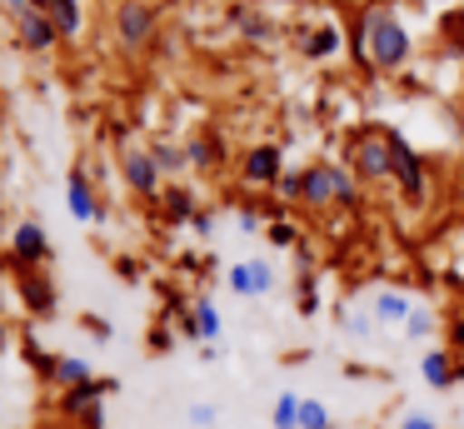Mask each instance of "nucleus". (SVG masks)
<instances>
[{"label": "nucleus", "instance_id": "6e6552de", "mask_svg": "<svg viewBox=\"0 0 464 429\" xmlns=\"http://www.w3.org/2000/svg\"><path fill=\"white\" fill-rule=\"evenodd\" d=\"M15 249H21V259H41L45 255V235L35 225H21L15 229Z\"/></svg>", "mask_w": 464, "mask_h": 429}, {"label": "nucleus", "instance_id": "f03ea898", "mask_svg": "<svg viewBox=\"0 0 464 429\" xmlns=\"http://www.w3.org/2000/svg\"><path fill=\"white\" fill-rule=\"evenodd\" d=\"M384 145H390V170L400 175V185L410 190V195H420V160L410 155V145H404V135H384Z\"/></svg>", "mask_w": 464, "mask_h": 429}, {"label": "nucleus", "instance_id": "2eb2a0df", "mask_svg": "<svg viewBox=\"0 0 464 429\" xmlns=\"http://www.w3.org/2000/svg\"><path fill=\"white\" fill-rule=\"evenodd\" d=\"M195 335H200V339L220 335V315H215V305H195Z\"/></svg>", "mask_w": 464, "mask_h": 429}, {"label": "nucleus", "instance_id": "393cba45", "mask_svg": "<svg viewBox=\"0 0 464 429\" xmlns=\"http://www.w3.org/2000/svg\"><path fill=\"white\" fill-rule=\"evenodd\" d=\"M450 35H454V45H464V10H459V15H450Z\"/></svg>", "mask_w": 464, "mask_h": 429}, {"label": "nucleus", "instance_id": "5701e85b", "mask_svg": "<svg viewBox=\"0 0 464 429\" xmlns=\"http://www.w3.org/2000/svg\"><path fill=\"white\" fill-rule=\"evenodd\" d=\"M175 160H180V155H175V150H170V145H155V165H160V170H170V165H175Z\"/></svg>", "mask_w": 464, "mask_h": 429}, {"label": "nucleus", "instance_id": "0eeeda50", "mask_svg": "<svg viewBox=\"0 0 464 429\" xmlns=\"http://www.w3.org/2000/svg\"><path fill=\"white\" fill-rule=\"evenodd\" d=\"M81 409H101V385H91V379H85V385H75L71 395H65V414H81Z\"/></svg>", "mask_w": 464, "mask_h": 429}, {"label": "nucleus", "instance_id": "b1692460", "mask_svg": "<svg viewBox=\"0 0 464 429\" xmlns=\"http://www.w3.org/2000/svg\"><path fill=\"white\" fill-rule=\"evenodd\" d=\"M424 329H430V315H424V309H414V315H410V335H424Z\"/></svg>", "mask_w": 464, "mask_h": 429}, {"label": "nucleus", "instance_id": "412c9836", "mask_svg": "<svg viewBox=\"0 0 464 429\" xmlns=\"http://www.w3.org/2000/svg\"><path fill=\"white\" fill-rule=\"evenodd\" d=\"M25 295H31V305H35V309H51V289H45L41 279H31V285H25Z\"/></svg>", "mask_w": 464, "mask_h": 429}, {"label": "nucleus", "instance_id": "f8f14e48", "mask_svg": "<svg viewBox=\"0 0 464 429\" xmlns=\"http://www.w3.org/2000/svg\"><path fill=\"white\" fill-rule=\"evenodd\" d=\"M300 405H304V399L280 395V405H275V429H295V424H300Z\"/></svg>", "mask_w": 464, "mask_h": 429}, {"label": "nucleus", "instance_id": "ddd939ff", "mask_svg": "<svg viewBox=\"0 0 464 429\" xmlns=\"http://www.w3.org/2000/svg\"><path fill=\"white\" fill-rule=\"evenodd\" d=\"M71 210H75L81 219H95V200H91V190H85V180H81V175L71 180Z\"/></svg>", "mask_w": 464, "mask_h": 429}, {"label": "nucleus", "instance_id": "39448f33", "mask_svg": "<svg viewBox=\"0 0 464 429\" xmlns=\"http://www.w3.org/2000/svg\"><path fill=\"white\" fill-rule=\"evenodd\" d=\"M121 35L125 40H145V35H150V10H145V5H125L121 10Z\"/></svg>", "mask_w": 464, "mask_h": 429}, {"label": "nucleus", "instance_id": "1a4fd4ad", "mask_svg": "<svg viewBox=\"0 0 464 429\" xmlns=\"http://www.w3.org/2000/svg\"><path fill=\"white\" fill-rule=\"evenodd\" d=\"M360 165L370 170V175H384V170H390V145H374V140H364V145H360Z\"/></svg>", "mask_w": 464, "mask_h": 429}, {"label": "nucleus", "instance_id": "423d86ee", "mask_svg": "<svg viewBox=\"0 0 464 429\" xmlns=\"http://www.w3.org/2000/svg\"><path fill=\"white\" fill-rule=\"evenodd\" d=\"M245 170H250V180H275V175H280V150H275V145H260Z\"/></svg>", "mask_w": 464, "mask_h": 429}, {"label": "nucleus", "instance_id": "20e7f679", "mask_svg": "<svg viewBox=\"0 0 464 429\" xmlns=\"http://www.w3.org/2000/svg\"><path fill=\"white\" fill-rule=\"evenodd\" d=\"M21 35H25V45H51L55 25L45 15H35V10H25V15H21Z\"/></svg>", "mask_w": 464, "mask_h": 429}, {"label": "nucleus", "instance_id": "a878e982", "mask_svg": "<svg viewBox=\"0 0 464 429\" xmlns=\"http://www.w3.org/2000/svg\"><path fill=\"white\" fill-rule=\"evenodd\" d=\"M400 429H434V419H424V414H410Z\"/></svg>", "mask_w": 464, "mask_h": 429}, {"label": "nucleus", "instance_id": "aec40b11", "mask_svg": "<svg viewBox=\"0 0 464 429\" xmlns=\"http://www.w3.org/2000/svg\"><path fill=\"white\" fill-rule=\"evenodd\" d=\"M334 45H340V35H334V30H320V35H314V45H310V55H330Z\"/></svg>", "mask_w": 464, "mask_h": 429}, {"label": "nucleus", "instance_id": "a211bd4d", "mask_svg": "<svg viewBox=\"0 0 464 429\" xmlns=\"http://www.w3.org/2000/svg\"><path fill=\"white\" fill-rule=\"evenodd\" d=\"M55 379H65V385H85L91 375H85L81 359H61V365H55Z\"/></svg>", "mask_w": 464, "mask_h": 429}, {"label": "nucleus", "instance_id": "f257e3e1", "mask_svg": "<svg viewBox=\"0 0 464 429\" xmlns=\"http://www.w3.org/2000/svg\"><path fill=\"white\" fill-rule=\"evenodd\" d=\"M364 30H370V55L380 60V65H400V60L410 55V35H404V25L390 10H374V15L364 20Z\"/></svg>", "mask_w": 464, "mask_h": 429}, {"label": "nucleus", "instance_id": "9d476101", "mask_svg": "<svg viewBox=\"0 0 464 429\" xmlns=\"http://www.w3.org/2000/svg\"><path fill=\"white\" fill-rule=\"evenodd\" d=\"M125 175H130L135 190H155V165H150L145 155H130V160H125Z\"/></svg>", "mask_w": 464, "mask_h": 429}, {"label": "nucleus", "instance_id": "f3484780", "mask_svg": "<svg viewBox=\"0 0 464 429\" xmlns=\"http://www.w3.org/2000/svg\"><path fill=\"white\" fill-rule=\"evenodd\" d=\"M51 10H55V25H61L65 35L81 25V15H75V0H51Z\"/></svg>", "mask_w": 464, "mask_h": 429}, {"label": "nucleus", "instance_id": "4be33fe9", "mask_svg": "<svg viewBox=\"0 0 464 429\" xmlns=\"http://www.w3.org/2000/svg\"><path fill=\"white\" fill-rule=\"evenodd\" d=\"M190 424H200V429L215 424V409H210V405H195V409H190Z\"/></svg>", "mask_w": 464, "mask_h": 429}, {"label": "nucleus", "instance_id": "bb28decb", "mask_svg": "<svg viewBox=\"0 0 464 429\" xmlns=\"http://www.w3.org/2000/svg\"><path fill=\"white\" fill-rule=\"evenodd\" d=\"M45 5H51V0H45Z\"/></svg>", "mask_w": 464, "mask_h": 429}, {"label": "nucleus", "instance_id": "4468645a", "mask_svg": "<svg viewBox=\"0 0 464 429\" xmlns=\"http://www.w3.org/2000/svg\"><path fill=\"white\" fill-rule=\"evenodd\" d=\"M424 379H430L434 389H444V385H450V379H454V375H450V359H444L440 349H434V355L424 359Z\"/></svg>", "mask_w": 464, "mask_h": 429}, {"label": "nucleus", "instance_id": "6ab92c4d", "mask_svg": "<svg viewBox=\"0 0 464 429\" xmlns=\"http://www.w3.org/2000/svg\"><path fill=\"white\" fill-rule=\"evenodd\" d=\"M380 315H384V319H404V315H414V309L404 305L400 295H384V299H380Z\"/></svg>", "mask_w": 464, "mask_h": 429}, {"label": "nucleus", "instance_id": "9b49d317", "mask_svg": "<svg viewBox=\"0 0 464 429\" xmlns=\"http://www.w3.org/2000/svg\"><path fill=\"white\" fill-rule=\"evenodd\" d=\"M300 429H334L330 424V409H324L320 399H304V405H300Z\"/></svg>", "mask_w": 464, "mask_h": 429}, {"label": "nucleus", "instance_id": "7ed1b4c3", "mask_svg": "<svg viewBox=\"0 0 464 429\" xmlns=\"http://www.w3.org/2000/svg\"><path fill=\"white\" fill-rule=\"evenodd\" d=\"M230 279L240 295H260V289H270V265H240Z\"/></svg>", "mask_w": 464, "mask_h": 429}, {"label": "nucleus", "instance_id": "dca6fc26", "mask_svg": "<svg viewBox=\"0 0 464 429\" xmlns=\"http://www.w3.org/2000/svg\"><path fill=\"white\" fill-rule=\"evenodd\" d=\"M304 195H310V200H324V195H334V180H330V170H310V175H304Z\"/></svg>", "mask_w": 464, "mask_h": 429}]
</instances>
